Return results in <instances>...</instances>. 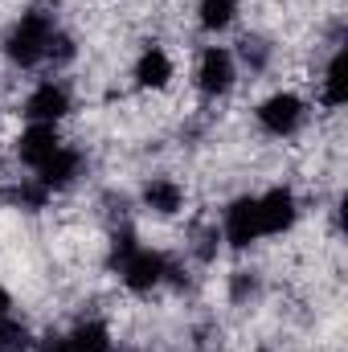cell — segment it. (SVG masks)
<instances>
[{
	"mask_svg": "<svg viewBox=\"0 0 348 352\" xmlns=\"http://www.w3.org/2000/svg\"><path fill=\"white\" fill-rule=\"evenodd\" d=\"M115 270H119V283L127 291H135V295H152L156 287L176 278V266L168 263L164 250L140 246L131 238H123V246H115Z\"/></svg>",
	"mask_w": 348,
	"mask_h": 352,
	"instance_id": "6da1fadb",
	"label": "cell"
},
{
	"mask_svg": "<svg viewBox=\"0 0 348 352\" xmlns=\"http://www.w3.org/2000/svg\"><path fill=\"white\" fill-rule=\"evenodd\" d=\"M54 33H58L54 12H41V8L21 12V16L12 21V29L4 33V58H8L12 66H21V70H33V66L45 62Z\"/></svg>",
	"mask_w": 348,
	"mask_h": 352,
	"instance_id": "7a4b0ae2",
	"label": "cell"
},
{
	"mask_svg": "<svg viewBox=\"0 0 348 352\" xmlns=\"http://www.w3.org/2000/svg\"><path fill=\"white\" fill-rule=\"evenodd\" d=\"M254 119H259V127L270 140H291L307 123V102L295 90H274V94H266L259 102Z\"/></svg>",
	"mask_w": 348,
	"mask_h": 352,
	"instance_id": "3957f363",
	"label": "cell"
},
{
	"mask_svg": "<svg viewBox=\"0 0 348 352\" xmlns=\"http://www.w3.org/2000/svg\"><path fill=\"white\" fill-rule=\"evenodd\" d=\"M254 209H259V234L262 238H283L299 221V201H295V192L287 184H274L266 192H254Z\"/></svg>",
	"mask_w": 348,
	"mask_h": 352,
	"instance_id": "277c9868",
	"label": "cell"
},
{
	"mask_svg": "<svg viewBox=\"0 0 348 352\" xmlns=\"http://www.w3.org/2000/svg\"><path fill=\"white\" fill-rule=\"evenodd\" d=\"M238 82V58L226 45H205L197 58V90L205 98H221Z\"/></svg>",
	"mask_w": 348,
	"mask_h": 352,
	"instance_id": "5b68a950",
	"label": "cell"
},
{
	"mask_svg": "<svg viewBox=\"0 0 348 352\" xmlns=\"http://www.w3.org/2000/svg\"><path fill=\"white\" fill-rule=\"evenodd\" d=\"M21 115L29 119V123H50V127H58L66 115H70V90L62 87V82H37V87L25 94V102H21Z\"/></svg>",
	"mask_w": 348,
	"mask_h": 352,
	"instance_id": "8992f818",
	"label": "cell"
},
{
	"mask_svg": "<svg viewBox=\"0 0 348 352\" xmlns=\"http://www.w3.org/2000/svg\"><path fill=\"white\" fill-rule=\"evenodd\" d=\"M221 242L234 250H250L254 242H262L259 234V209H254V192L230 201L226 217H221Z\"/></svg>",
	"mask_w": 348,
	"mask_h": 352,
	"instance_id": "52a82bcc",
	"label": "cell"
},
{
	"mask_svg": "<svg viewBox=\"0 0 348 352\" xmlns=\"http://www.w3.org/2000/svg\"><path fill=\"white\" fill-rule=\"evenodd\" d=\"M111 328L102 324V320H83V324H74L70 332H62V336H54V340H45L41 352H111Z\"/></svg>",
	"mask_w": 348,
	"mask_h": 352,
	"instance_id": "ba28073f",
	"label": "cell"
},
{
	"mask_svg": "<svg viewBox=\"0 0 348 352\" xmlns=\"http://www.w3.org/2000/svg\"><path fill=\"white\" fill-rule=\"evenodd\" d=\"M58 148H62V135H58V127H50V123H29V127L17 135V144H12L17 160H21L25 168H33V173H37Z\"/></svg>",
	"mask_w": 348,
	"mask_h": 352,
	"instance_id": "9c48e42d",
	"label": "cell"
},
{
	"mask_svg": "<svg viewBox=\"0 0 348 352\" xmlns=\"http://www.w3.org/2000/svg\"><path fill=\"white\" fill-rule=\"evenodd\" d=\"M131 78H135V87L140 90H168L173 87V78H176V62L168 58L164 45H148V50L135 58Z\"/></svg>",
	"mask_w": 348,
	"mask_h": 352,
	"instance_id": "30bf717a",
	"label": "cell"
},
{
	"mask_svg": "<svg viewBox=\"0 0 348 352\" xmlns=\"http://www.w3.org/2000/svg\"><path fill=\"white\" fill-rule=\"evenodd\" d=\"M78 176H83V152H78V148H70V144H62V148H58V152L37 168L33 180H41L50 192H62V188H70Z\"/></svg>",
	"mask_w": 348,
	"mask_h": 352,
	"instance_id": "8fae6325",
	"label": "cell"
},
{
	"mask_svg": "<svg viewBox=\"0 0 348 352\" xmlns=\"http://www.w3.org/2000/svg\"><path fill=\"white\" fill-rule=\"evenodd\" d=\"M140 197H144V209L156 213V217H176L184 209V184L173 180V176H152Z\"/></svg>",
	"mask_w": 348,
	"mask_h": 352,
	"instance_id": "7c38bea8",
	"label": "cell"
},
{
	"mask_svg": "<svg viewBox=\"0 0 348 352\" xmlns=\"http://www.w3.org/2000/svg\"><path fill=\"white\" fill-rule=\"evenodd\" d=\"M320 102L328 111H340L348 102V54L345 50H332L328 66H324V78H320Z\"/></svg>",
	"mask_w": 348,
	"mask_h": 352,
	"instance_id": "4fadbf2b",
	"label": "cell"
},
{
	"mask_svg": "<svg viewBox=\"0 0 348 352\" xmlns=\"http://www.w3.org/2000/svg\"><path fill=\"white\" fill-rule=\"evenodd\" d=\"M242 12V0H197V25L205 33H226Z\"/></svg>",
	"mask_w": 348,
	"mask_h": 352,
	"instance_id": "5bb4252c",
	"label": "cell"
},
{
	"mask_svg": "<svg viewBox=\"0 0 348 352\" xmlns=\"http://www.w3.org/2000/svg\"><path fill=\"white\" fill-rule=\"evenodd\" d=\"M33 349V332L21 320H0V352H29Z\"/></svg>",
	"mask_w": 348,
	"mask_h": 352,
	"instance_id": "9a60e30c",
	"label": "cell"
},
{
	"mask_svg": "<svg viewBox=\"0 0 348 352\" xmlns=\"http://www.w3.org/2000/svg\"><path fill=\"white\" fill-rule=\"evenodd\" d=\"M8 316H12V295L0 287V320H8Z\"/></svg>",
	"mask_w": 348,
	"mask_h": 352,
	"instance_id": "2e32d148",
	"label": "cell"
}]
</instances>
